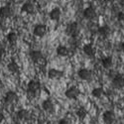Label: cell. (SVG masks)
<instances>
[{
	"label": "cell",
	"instance_id": "12",
	"mask_svg": "<svg viewBox=\"0 0 124 124\" xmlns=\"http://www.w3.org/2000/svg\"><path fill=\"white\" fill-rule=\"evenodd\" d=\"M12 14H13V10L9 5H4L0 8V16L2 18H5V19L10 18L12 16Z\"/></svg>",
	"mask_w": 124,
	"mask_h": 124
},
{
	"label": "cell",
	"instance_id": "20",
	"mask_svg": "<svg viewBox=\"0 0 124 124\" xmlns=\"http://www.w3.org/2000/svg\"><path fill=\"white\" fill-rule=\"evenodd\" d=\"M98 34L101 38H107L110 35V28L108 26H102L98 29Z\"/></svg>",
	"mask_w": 124,
	"mask_h": 124
},
{
	"label": "cell",
	"instance_id": "14",
	"mask_svg": "<svg viewBox=\"0 0 124 124\" xmlns=\"http://www.w3.org/2000/svg\"><path fill=\"white\" fill-rule=\"evenodd\" d=\"M84 17L87 20H92L96 17V11L93 7H86L85 10H84Z\"/></svg>",
	"mask_w": 124,
	"mask_h": 124
},
{
	"label": "cell",
	"instance_id": "4",
	"mask_svg": "<svg viewBox=\"0 0 124 124\" xmlns=\"http://www.w3.org/2000/svg\"><path fill=\"white\" fill-rule=\"evenodd\" d=\"M80 94V91L77 86H70L66 91L65 95L69 99H77Z\"/></svg>",
	"mask_w": 124,
	"mask_h": 124
},
{
	"label": "cell",
	"instance_id": "31",
	"mask_svg": "<svg viewBox=\"0 0 124 124\" xmlns=\"http://www.w3.org/2000/svg\"><path fill=\"white\" fill-rule=\"evenodd\" d=\"M121 50H122V52H123V53H124V42L121 44Z\"/></svg>",
	"mask_w": 124,
	"mask_h": 124
},
{
	"label": "cell",
	"instance_id": "25",
	"mask_svg": "<svg viewBox=\"0 0 124 124\" xmlns=\"http://www.w3.org/2000/svg\"><path fill=\"white\" fill-rule=\"evenodd\" d=\"M117 18H118V20L120 22L124 23V12H119L118 15H117Z\"/></svg>",
	"mask_w": 124,
	"mask_h": 124
},
{
	"label": "cell",
	"instance_id": "23",
	"mask_svg": "<svg viewBox=\"0 0 124 124\" xmlns=\"http://www.w3.org/2000/svg\"><path fill=\"white\" fill-rule=\"evenodd\" d=\"M101 65L102 67L106 69V70H111L112 66H113V61L110 57H107V58H104L102 61H101Z\"/></svg>",
	"mask_w": 124,
	"mask_h": 124
},
{
	"label": "cell",
	"instance_id": "19",
	"mask_svg": "<svg viewBox=\"0 0 124 124\" xmlns=\"http://www.w3.org/2000/svg\"><path fill=\"white\" fill-rule=\"evenodd\" d=\"M76 114H77V116H78V119L84 120V119L87 116V110H86L84 106H80V107H78V108L77 109Z\"/></svg>",
	"mask_w": 124,
	"mask_h": 124
},
{
	"label": "cell",
	"instance_id": "27",
	"mask_svg": "<svg viewBox=\"0 0 124 124\" xmlns=\"http://www.w3.org/2000/svg\"><path fill=\"white\" fill-rule=\"evenodd\" d=\"M58 124H70V123H69V121H68L67 119H61V120L58 122Z\"/></svg>",
	"mask_w": 124,
	"mask_h": 124
},
{
	"label": "cell",
	"instance_id": "9",
	"mask_svg": "<svg viewBox=\"0 0 124 124\" xmlns=\"http://www.w3.org/2000/svg\"><path fill=\"white\" fill-rule=\"evenodd\" d=\"M42 108L47 113H53L55 111V104L52 99L47 98L42 102Z\"/></svg>",
	"mask_w": 124,
	"mask_h": 124
},
{
	"label": "cell",
	"instance_id": "7",
	"mask_svg": "<svg viewBox=\"0 0 124 124\" xmlns=\"http://www.w3.org/2000/svg\"><path fill=\"white\" fill-rule=\"evenodd\" d=\"M17 117H18L19 120L27 122V121H30L31 120V118H32V114H31V112L28 109L22 108V109H20L17 112Z\"/></svg>",
	"mask_w": 124,
	"mask_h": 124
},
{
	"label": "cell",
	"instance_id": "21",
	"mask_svg": "<svg viewBox=\"0 0 124 124\" xmlns=\"http://www.w3.org/2000/svg\"><path fill=\"white\" fill-rule=\"evenodd\" d=\"M7 69L9 71H11L12 74H17L19 71V65L16 63L15 61H11L10 63L7 65Z\"/></svg>",
	"mask_w": 124,
	"mask_h": 124
},
{
	"label": "cell",
	"instance_id": "18",
	"mask_svg": "<svg viewBox=\"0 0 124 124\" xmlns=\"http://www.w3.org/2000/svg\"><path fill=\"white\" fill-rule=\"evenodd\" d=\"M61 16H62V11H61V9L58 8V7L54 8L50 12V18L53 20V21H59V20L61 19Z\"/></svg>",
	"mask_w": 124,
	"mask_h": 124
},
{
	"label": "cell",
	"instance_id": "33",
	"mask_svg": "<svg viewBox=\"0 0 124 124\" xmlns=\"http://www.w3.org/2000/svg\"><path fill=\"white\" fill-rule=\"evenodd\" d=\"M39 124H43V123H39Z\"/></svg>",
	"mask_w": 124,
	"mask_h": 124
},
{
	"label": "cell",
	"instance_id": "1",
	"mask_svg": "<svg viewBox=\"0 0 124 124\" xmlns=\"http://www.w3.org/2000/svg\"><path fill=\"white\" fill-rule=\"evenodd\" d=\"M41 91V84L40 81L32 79L28 82L27 85V97L28 98H35L40 94Z\"/></svg>",
	"mask_w": 124,
	"mask_h": 124
},
{
	"label": "cell",
	"instance_id": "8",
	"mask_svg": "<svg viewBox=\"0 0 124 124\" xmlns=\"http://www.w3.org/2000/svg\"><path fill=\"white\" fill-rule=\"evenodd\" d=\"M29 56H30L31 61H32L34 64H38V63H40L41 61H43V60H44L43 53H42V52H41V51H38V50L31 51Z\"/></svg>",
	"mask_w": 124,
	"mask_h": 124
},
{
	"label": "cell",
	"instance_id": "2",
	"mask_svg": "<svg viewBox=\"0 0 124 124\" xmlns=\"http://www.w3.org/2000/svg\"><path fill=\"white\" fill-rule=\"evenodd\" d=\"M66 33L70 37H77L79 33V28L77 22H71L69 23L66 27Z\"/></svg>",
	"mask_w": 124,
	"mask_h": 124
},
{
	"label": "cell",
	"instance_id": "24",
	"mask_svg": "<svg viewBox=\"0 0 124 124\" xmlns=\"http://www.w3.org/2000/svg\"><path fill=\"white\" fill-rule=\"evenodd\" d=\"M103 93H104V90H103L101 87H95V88L92 89V91H91L92 96H94L96 98L101 97L103 95Z\"/></svg>",
	"mask_w": 124,
	"mask_h": 124
},
{
	"label": "cell",
	"instance_id": "10",
	"mask_svg": "<svg viewBox=\"0 0 124 124\" xmlns=\"http://www.w3.org/2000/svg\"><path fill=\"white\" fill-rule=\"evenodd\" d=\"M78 76L82 80H90L92 78V73L88 69H80L78 73Z\"/></svg>",
	"mask_w": 124,
	"mask_h": 124
},
{
	"label": "cell",
	"instance_id": "5",
	"mask_svg": "<svg viewBox=\"0 0 124 124\" xmlns=\"http://www.w3.org/2000/svg\"><path fill=\"white\" fill-rule=\"evenodd\" d=\"M48 32V29H47V26L44 25V24H38L34 27V30H33V34L36 36V37H39V38H43Z\"/></svg>",
	"mask_w": 124,
	"mask_h": 124
},
{
	"label": "cell",
	"instance_id": "30",
	"mask_svg": "<svg viewBox=\"0 0 124 124\" xmlns=\"http://www.w3.org/2000/svg\"><path fill=\"white\" fill-rule=\"evenodd\" d=\"M3 86V81H2V79L1 78H0V88H1Z\"/></svg>",
	"mask_w": 124,
	"mask_h": 124
},
{
	"label": "cell",
	"instance_id": "16",
	"mask_svg": "<svg viewBox=\"0 0 124 124\" xmlns=\"http://www.w3.org/2000/svg\"><path fill=\"white\" fill-rule=\"evenodd\" d=\"M56 53H57V55L60 56V57H68V56L70 55V50H69L68 47L61 45V46H59V47L57 48Z\"/></svg>",
	"mask_w": 124,
	"mask_h": 124
},
{
	"label": "cell",
	"instance_id": "32",
	"mask_svg": "<svg viewBox=\"0 0 124 124\" xmlns=\"http://www.w3.org/2000/svg\"><path fill=\"white\" fill-rule=\"evenodd\" d=\"M104 1H105V2H107V3H110V2H112V1H113V0H104Z\"/></svg>",
	"mask_w": 124,
	"mask_h": 124
},
{
	"label": "cell",
	"instance_id": "11",
	"mask_svg": "<svg viewBox=\"0 0 124 124\" xmlns=\"http://www.w3.org/2000/svg\"><path fill=\"white\" fill-rule=\"evenodd\" d=\"M102 119H103V122L105 124H112L115 120V114L113 113V111L111 110H107L103 113L102 115Z\"/></svg>",
	"mask_w": 124,
	"mask_h": 124
},
{
	"label": "cell",
	"instance_id": "26",
	"mask_svg": "<svg viewBox=\"0 0 124 124\" xmlns=\"http://www.w3.org/2000/svg\"><path fill=\"white\" fill-rule=\"evenodd\" d=\"M108 76H109V78H111L113 79V78H115V77L117 76V74L115 73V71H114V70H110V71H109V74H108Z\"/></svg>",
	"mask_w": 124,
	"mask_h": 124
},
{
	"label": "cell",
	"instance_id": "29",
	"mask_svg": "<svg viewBox=\"0 0 124 124\" xmlns=\"http://www.w3.org/2000/svg\"><path fill=\"white\" fill-rule=\"evenodd\" d=\"M3 54H4V52H3V50L0 48V62L2 61V58H3Z\"/></svg>",
	"mask_w": 124,
	"mask_h": 124
},
{
	"label": "cell",
	"instance_id": "6",
	"mask_svg": "<svg viewBox=\"0 0 124 124\" xmlns=\"http://www.w3.org/2000/svg\"><path fill=\"white\" fill-rule=\"evenodd\" d=\"M64 77V71L63 70H60L58 69H54V68H52L48 70V78L50 79H60Z\"/></svg>",
	"mask_w": 124,
	"mask_h": 124
},
{
	"label": "cell",
	"instance_id": "15",
	"mask_svg": "<svg viewBox=\"0 0 124 124\" xmlns=\"http://www.w3.org/2000/svg\"><path fill=\"white\" fill-rule=\"evenodd\" d=\"M82 52H84V54L89 58L93 57L94 54H95V49L93 48L92 44H85L84 47H82Z\"/></svg>",
	"mask_w": 124,
	"mask_h": 124
},
{
	"label": "cell",
	"instance_id": "28",
	"mask_svg": "<svg viewBox=\"0 0 124 124\" xmlns=\"http://www.w3.org/2000/svg\"><path fill=\"white\" fill-rule=\"evenodd\" d=\"M4 118H5V116H4V114L3 113L0 111V123H2L3 121H4Z\"/></svg>",
	"mask_w": 124,
	"mask_h": 124
},
{
	"label": "cell",
	"instance_id": "22",
	"mask_svg": "<svg viewBox=\"0 0 124 124\" xmlns=\"http://www.w3.org/2000/svg\"><path fill=\"white\" fill-rule=\"evenodd\" d=\"M7 41L10 45H15L18 41V35L15 32H10L9 34H7Z\"/></svg>",
	"mask_w": 124,
	"mask_h": 124
},
{
	"label": "cell",
	"instance_id": "3",
	"mask_svg": "<svg viewBox=\"0 0 124 124\" xmlns=\"http://www.w3.org/2000/svg\"><path fill=\"white\" fill-rule=\"evenodd\" d=\"M19 100V96L17 94V92L13 90H9L7 91L5 95H4V101L8 104H16Z\"/></svg>",
	"mask_w": 124,
	"mask_h": 124
},
{
	"label": "cell",
	"instance_id": "17",
	"mask_svg": "<svg viewBox=\"0 0 124 124\" xmlns=\"http://www.w3.org/2000/svg\"><path fill=\"white\" fill-rule=\"evenodd\" d=\"M21 11L24 12V13H27V14H33L35 12V7L32 3L30 2H27V3H24L21 7Z\"/></svg>",
	"mask_w": 124,
	"mask_h": 124
},
{
	"label": "cell",
	"instance_id": "13",
	"mask_svg": "<svg viewBox=\"0 0 124 124\" xmlns=\"http://www.w3.org/2000/svg\"><path fill=\"white\" fill-rule=\"evenodd\" d=\"M112 86L114 88H117V89L124 87V78L121 75H117L112 79Z\"/></svg>",
	"mask_w": 124,
	"mask_h": 124
}]
</instances>
